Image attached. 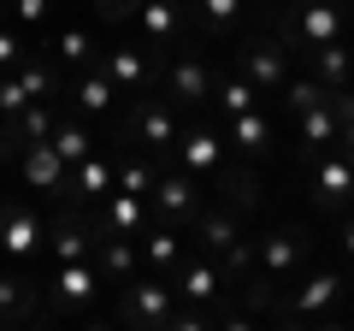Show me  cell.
<instances>
[{
    "mask_svg": "<svg viewBox=\"0 0 354 331\" xmlns=\"http://www.w3.org/2000/svg\"><path fill=\"white\" fill-rule=\"evenodd\" d=\"M342 36V6L337 0H295L278 24V42L283 48H319V42H337Z\"/></svg>",
    "mask_w": 354,
    "mask_h": 331,
    "instance_id": "obj_1",
    "label": "cell"
},
{
    "mask_svg": "<svg viewBox=\"0 0 354 331\" xmlns=\"http://www.w3.org/2000/svg\"><path fill=\"white\" fill-rule=\"evenodd\" d=\"M177 290L160 278H124L118 290V325H171Z\"/></svg>",
    "mask_w": 354,
    "mask_h": 331,
    "instance_id": "obj_2",
    "label": "cell"
},
{
    "mask_svg": "<svg viewBox=\"0 0 354 331\" xmlns=\"http://www.w3.org/2000/svg\"><path fill=\"white\" fill-rule=\"evenodd\" d=\"M101 290H106V272H101V260L88 255V260H65V267H53V290H41V296H48L53 314H77V307H88Z\"/></svg>",
    "mask_w": 354,
    "mask_h": 331,
    "instance_id": "obj_3",
    "label": "cell"
},
{
    "mask_svg": "<svg viewBox=\"0 0 354 331\" xmlns=\"http://www.w3.org/2000/svg\"><path fill=\"white\" fill-rule=\"evenodd\" d=\"M236 71L248 77L254 89H283L290 83V48L278 36H248L236 48Z\"/></svg>",
    "mask_w": 354,
    "mask_h": 331,
    "instance_id": "obj_4",
    "label": "cell"
},
{
    "mask_svg": "<svg viewBox=\"0 0 354 331\" xmlns=\"http://www.w3.org/2000/svg\"><path fill=\"white\" fill-rule=\"evenodd\" d=\"M148 202H153V219H160V225H195V219H201V190H195V178L183 166L165 172V178H153Z\"/></svg>",
    "mask_w": 354,
    "mask_h": 331,
    "instance_id": "obj_5",
    "label": "cell"
},
{
    "mask_svg": "<svg viewBox=\"0 0 354 331\" xmlns=\"http://www.w3.org/2000/svg\"><path fill=\"white\" fill-rule=\"evenodd\" d=\"M18 178H24V190H36V195H65L71 166H65L59 148L41 136V142H24V148H18Z\"/></svg>",
    "mask_w": 354,
    "mask_h": 331,
    "instance_id": "obj_6",
    "label": "cell"
},
{
    "mask_svg": "<svg viewBox=\"0 0 354 331\" xmlns=\"http://www.w3.org/2000/svg\"><path fill=\"white\" fill-rule=\"evenodd\" d=\"M213 65L201 60V53H177L171 65H165V101L171 107H201V101H213Z\"/></svg>",
    "mask_w": 354,
    "mask_h": 331,
    "instance_id": "obj_7",
    "label": "cell"
},
{
    "mask_svg": "<svg viewBox=\"0 0 354 331\" xmlns=\"http://www.w3.org/2000/svg\"><path fill=\"white\" fill-rule=\"evenodd\" d=\"M48 242V225H41V213L30 202H0V249L12 260H30Z\"/></svg>",
    "mask_w": 354,
    "mask_h": 331,
    "instance_id": "obj_8",
    "label": "cell"
},
{
    "mask_svg": "<svg viewBox=\"0 0 354 331\" xmlns=\"http://www.w3.org/2000/svg\"><path fill=\"white\" fill-rule=\"evenodd\" d=\"M254 260H260V272H272L283 284L307 260V231H272V237H260L254 242Z\"/></svg>",
    "mask_w": 354,
    "mask_h": 331,
    "instance_id": "obj_9",
    "label": "cell"
},
{
    "mask_svg": "<svg viewBox=\"0 0 354 331\" xmlns=\"http://www.w3.org/2000/svg\"><path fill=\"white\" fill-rule=\"evenodd\" d=\"M130 136H136L142 148H153V154H171V142H177L171 101H142L136 113H130Z\"/></svg>",
    "mask_w": 354,
    "mask_h": 331,
    "instance_id": "obj_10",
    "label": "cell"
},
{
    "mask_svg": "<svg viewBox=\"0 0 354 331\" xmlns=\"http://www.w3.org/2000/svg\"><path fill=\"white\" fill-rule=\"evenodd\" d=\"M337 296H342V278H337V272H313V278H307L301 290L290 296V302H272V314H278V319H290V325H295V319H313L319 307H330Z\"/></svg>",
    "mask_w": 354,
    "mask_h": 331,
    "instance_id": "obj_11",
    "label": "cell"
},
{
    "mask_svg": "<svg viewBox=\"0 0 354 331\" xmlns=\"http://www.w3.org/2000/svg\"><path fill=\"white\" fill-rule=\"evenodd\" d=\"M171 272H177V278H171L177 302H195V307H207V302H218V296H225V290H218L225 278H218V267H213V260H189V255H183Z\"/></svg>",
    "mask_w": 354,
    "mask_h": 331,
    "instance_id": "obj_12",
    "label": "cell"
},
{
    "mask_svg": "<svg viewBox=\"0 0 354 331\" xmlns=\"http://www.w3.org/2000/svg\"><path fill=\"white\" fill-rule=\"evenodd\" d=\"M101 231L106 237H142L148 225V195H130V190H106L101 195Z\"/></svg>",
    "mask_w": 354,
    "mask_h": 331,
    "instance_id": "obj_13",
    "label": "cell"
},
{
    "mask_svg": "<svg viewBox=\"0 0 354 331\" xmlns=\"http://www.w3.org/2000/svg\"><path fill=\"white\" fill-rule=\"evenodd\" d=\"M41 314V284L24 272H0V325H30Z\"/></svg>",
    "mask_w": 354,
    "mask_h": 331,
    "instance_id": "obj_14",
    "label": "cell"
},
{
    "mask_svg": "<svg viewBox=\"0 0 354 331\" xmlns=\"http://www.w3.org/2000/svg\"><path fill=\"white\" fill-rule=\"evenodd\" d=\"M106 190H113V160H106L101 148H88L83 160L71 166V178H65V195H71V202H101Z\"/></svg>",
    "mask_w": 354,
    "mask_h": 331,
    "instance_id": "obj_15",
    "label": "cell"
},
{
    "mask_svg": "<svg viewBox=\"0 0 354 331\" xmlns=\"http://www.w3.org/2000/svg\"><path fill=\"white\" fill-rule=\"evenodd\" d=\"M171 154H177V166H183L189 178H201V172H213V166H218V154H225V142H218L213 130H177Z\"/></svg>",
    "mask_w": 354,
    "mask_h": 331,
    "instance_id": "obj_16",
    "label": "cell"
},
{
    "mask_svg": "<svg viewBox=\"0 0 354 331\" xmlns=\"http://www.w3.org/2000/svg\"><path fill=\"white\" fill-rule=\"evenodd\" d=\"M71 101H77V113H88V118H101V113H113V101H118V83L101 71V60L88 65L83 77H77V89H71Z\"/></svg>",
    "mask_w": 354,
    "mask_h": 331,
    "instance_id": "obj_17",
    "label": "cell"
},
{
    "mask_svg": "<svg viewBox=\"0 0 354 331\" xmlns=\"http://www.w3.org/2000/svg\"><path fill=\"white\" fill-rule=\"evenodd\" d=\"M136 24H142V36H148L153 48H160V42H177V30H183V0H142Z\"/></svg>",
    "mask_w": 354,
    "mask_h": 331,
    "instance_id": "obj_18",
    "label": "cell"
},
{
    "mask_svg": "<svg viewBox=\"0 0 354 331\" xmlns=\"http://www.w3.org/2000/svg\"><path fill=\"white\" fill-rule=\"evenodd\" d=\"M48 249H53V267H65V260H88V255H95V231L77 225V219H53V225H48Z\"/></svg>",
    "mask_w": 354,
    "mask_h": 331,
    "instance_id": "obj_19",
    "label": "cell"
},
{
    "mask_svg": "<svg viewBox=\"0 0 354 331\" xmlns=\"http://www.w3.org/2000/svg\"><path fill=\"white\" fill-rule=\"evenodd\" d=\"M313 195H319V207H342V202L354 195V166L342 160V154L319 160V172H313Z\"/></svg>",
    "mask_w": 354,
    "mask_h": 331,
    "instance_id": "obj_20",
    "label": "cell"
},
{
    "mask_svg": "<svg viewBox=\"0 0 354 331\" xmlns=\"http://www.w3.org/2000/svg\"><path fill=\"white\" fill-rule=\"evenodd\" d=\"M195 231H201V249H207V255H225L230 242L242 237V213H230V207H201Z\"/></svg>",
    "mask_w": 354,
    "mask_h": 331,
    "instance_id": "obj_21",
    "label": "cell"
},
{
    "mask_svg": "<svg viewBox=\"0 0 354 331\" xmlns=\"http://www.w3.org/2000/svg\"><path fill=\"white\" fill-rule=\"evenodd\" d=\"M313 53V77L325 83V89H342L354 77V48H342V36L337 42H319V48H307Z\"/></svg>",
    "mask_w": 354,
    "mask_h": 331,
    "instance_id": "obj_22",
    "label": "cell"
},
{
    "mask_svg": "<svg viewBox=\"0 0 354 331\" xmlns=\"http://www.w3.org/2000/svg\"><path fill=\"white\" fill-rule=\"evenodd\" d=\"M230 148H242L248 160H260V154L272 148V125H266L260 107H248V113H230Z\"/></svg>",
    "mask_w": 354,
    "mask_h": 331,
    "instance_id": "obj_23",
    "label": "cell"
},
{
    "mask_svg": "<svg viewBox=\"0 0 354 331\" xmlns=\"http://www.w3.org/2000/svg\"><path fill=\"white\" fill-rule=\"evenodd\" d=\"M142 260H148L153 272L160 267H177V260H183V237H177V225H142Z\"/></svg>",
    "mask_w": 354,
    "mask_h": 331,
    "instance_id": "obj_24",
    "label": "cell"
},
{
    "mask_svg": "<svg viewBox=\"0 0 354 331\" xmlns=\"http://www.w3.org/2000/svg\"><path fill=\"white\" fill-rule=\"evenodd\" d=\"M95 260H101L106 284H124L130 272H136L142 249H136V242H130V237H101V242H95Z\"/></svg>",
    "mask_w": 354,
    "mask_h": 331,
    "instance_id": "obj_25",
    "label": "cell"
},
{
    "mask_svg": "<svg viewBox=\"0 0 354 331\" xmlns=\"http://www.w3.org/2000/svg\"><path fill=\"white\" fill-rule=\"evenodd\" d=\"M101 71L113 77L118 89H142V83H148V60H142V48H106L101 53Z\"/></svg>",
    "mask_w": 354,
    "mask_h": 331,
    "instance_id": "obj_26",
    "label": "cell"
},
{
    "mask_svg": "<svg viewBox=\"0 0 354 331\" xmlns=\"http://www.w3.org/2000/svg\"><path fill=\"white\" fill-rule=\"evenodd\" d=\"M213 107H218L225 118H230V113H248V107H260V89H254L242 71H230L225 83H213Z\"/></svg>",
    "mask_w": 354,
    "mask_h": 331,
    "instance_id": "obj_27",
    "label": "cell"
},
{
    "mask_svg": "<svg viewBox=\"0 0 354 331\" xmlns=\"http://www.w3.org/2000/svg\"><path fill=\"white\" fill-rule=\"evenodd\" d=\"M48 142H53V148H59V160H65V166H77V160H83L88 148H101V142L88 136V130L77 125V118H53V130H48Z\"/></svg>",
    "mask_w": 354,
    "mask_h": 331,
    "instance_id": "obj_28",
    "label": "cell"
},
{
    "mask_svg": "<svg viewBox=\"0 0 354 331\" xmlns=\"http://www.w3.org/2000/svg\"><path fill=\"white\" fill-rule=\"evenodd\" d=\"M53 118H59V101H30L24 113L12 118V136H18V148H24V142H41L53 130Z\"/></svg>",
    "mask_w": 354,
    "mask_h": 331,
    "instance_id": "obj_29",
    "label": "cell"
},
{
    "mask_svg": "<svg viewBox=\"0 0 354 331\" xmlns=\"http://www.w3.org/2000/svg\"><path fill=\"white\" fill-rule=\"evenodd\" d=\"M301 148H330L337 142V107H330V95H325V107H313V113H301Z\"/></svg>",
    "mask_w": 354,
    "mask_h": 331,
    "instance_id": "obj_30",
    "label": "cell"
},
{
    "mask_svg": "<svg viewBox=\"0 0 354 331\" xmlns=\"http://www.w3.org/2000/svg\"><path fill=\"white\" fill-rule=\"evenodd\" d=\"M266 195V184L254 178V172H225V207L230 213H254Z\"/></svg>",
    "mask_w": 354,
    "mask_h": 331,
    "instance_id": "obj_31",
    "label": "cell"
},
{
    "mask_svg": "<svg viewBox=\"0 0 354 331\" xmlns=\"http://www.w3.org/2000/svg\"><path fill=\"white\" fill-rule=\"evenodd\" d=\"M325 83L319 77H295V83H283V113L290 118H301V113H313V107H325Z\"/></svg>",
    "mask_w": 354,
    "mask_h": 331,
    "instance_id": "obj_32",
    "label": "cell"
},
{
    "mask_svg": "<svg viewBox=\"0 0 354 331\" xmlns=\"http://www.w3.org/2000/svg\"><path fill=\"white\" fill-rule=\"evenodd\" d=\"M18 83L30 89V101H59V83H53V71H48L41 60H30V53L18 60Z\"/></svg>",
    "mask_w": 354,
    "mask_h": 331,
    "instance_id": "obj_33",
    "label": "cell"
},
{
    "mask_svg": "<svg viewBox=\"0 0 354 331\" xmlns=\"http://www.w3.org/2000/svg\"><path fill=\"white\" fill-rule=\"evenodd\" d=\"M153 178H160V172H153L142 154H130L124 166H113V190H130V195H148V190H153Z\"/></svg>",
    "mask_w": 354,
    "mask_h": 331,
    "instance_id": "obj_34",
    "label": "cell"
},
{
    "mask_svg": "<svg viewBox=\"0 0 354 331\" xmlns=\"http://www.w3.org/2000/svg\"><path fill=\"white\" fill-rule=\"evenodd\" d=\"M242 6H248V0H195V12H201L207 36H225V30L242 18Z\"/></svg>",
    "mask_w": 354,
    "mask_h": 331,
    "instance_id": "obj_35",
    "label": "cell"
},
{
    "mask_svg": "<svg viewBox=\"0 0 354 331\" xmlns=\"http://www.w3.org/2000/svg\"><path fill=\"white\" fill-rule=\"evenodd\" d=\"M330 107H337V142H330V148H337L342 160L354 166V95H342V89H330Z\"/></svg>",
    "mask_w": 354,
    "mask_h": 331,
    "instance_id": "obj_36",
    "label": "cell"
},
{
    "mask_svg": "<svg viewBox=\"0 0 354 331\" xmlns=\"http://www.w3.org/2000/svg\"><path fill=\"white\" fill-rule=\"evenodd\" d=\"M53 53H59V65H88L95 60V36H88V30H59Z\"/></svg>",
    "mask_w": 354,
    "mask_h": 331,
    "instance_id": "obj_37",
    "label": "cell"
},
{
    "mask_svg": "<svg viewBox=\"0 0 354 331\" xmlns=\"http://www.w3.org/2000/svg\"><path fill=\"white\" fill-rule=\"evenodd\" d=\"M24 107H30V89L18 83V71H12V77H0V118H18Z\"/></svg>",
    "mask_w": 354,
    "mask_h": 331,
    "instance_id": "obj_38",
    "label": "cell"
},
{
    "mask_svg": "<svg viewBox=\"0 0 354 331\" xmlns=\"http://www.w3.org/2000/svg\"><path fill=\"white\" fill-rule=\"evenodd\" d=\"M6 6H12L18 24H48V6H53V0H6Z\"/></svg>",
    "mask_w": 354,
    "mask_h": 331,
    "instance_id": "obj_39",
    "label": "cell"
},
{
    "mask_svg": "<svg viewBox=\"0 0 354 331\" xmlns=\"http://www.w3.org/2000/svg\"><path fill=\"white\" fill-rule=\"evenodd\" d=\"M18 60H24V42L12 36V24H0V71H18Z\"/></svg>",
    "mask_w": 354,
    "mask_h": 331,
    "instance_id": "obj_40",
    "label": "cell"
},
{
    "mask_svg": "<svg viewBox=\"0 0 354 331\" xmlns=\"http://www.w3.org/2000/svg\"><path fill=\"white\" fill-rule=\"evenodd\" d=\"M142 0H95V12L106 18V24H124V18H136Z\"/></svg>",
    "mask_w": 354,
    "mask_h": 331,
    "instance_id": "obj_41",
    "label": "cell"
},
{
    "mask_svg": "<svg viewBox=\"0 0 354 331\" xmlns=\"http://www.w3.org/2000/svg\"><path fill=\"white\" fill-rule=\"evenodd\" d=\"M342 255L354 260V219H348V225H342Z\"/></svg>",
    "mask_w": 354,
    "mask_h": 331,
    "instance_id": "obj_42",
    "label": "cell"
},
{
    "mask_svg": "<svg viewBox=\"0 0 354 331\" xmlns=\"http://www.w3.org/2000/svg\"><path fill=\"white\" fill-rule=\"evenodd\" d=\"M0 24H6V0H0Z\"/></svg>",
    "mask_w": 354,
    "mask_h": 331,
    "instance_id": "obj_43",
    "label": "cell"
}]
</instances>
